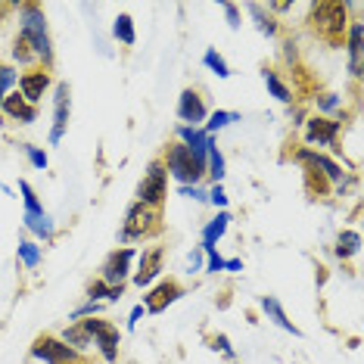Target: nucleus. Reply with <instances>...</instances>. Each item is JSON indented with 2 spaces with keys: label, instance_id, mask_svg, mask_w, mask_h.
Returning a JSON list of instances; mask_svg holds the SVG:
<instances>
[{
  "label": "nucleus",
  "instance_id": "nucleus-1",
  "mask_svg": "<svg viewBox=\"0 0 364 364\" xmlns=\"http://www.w3.org/2000/svg\"><path fill=\"white\" fill-rule=\"evenodd\" d=\"M19 22H22V31L19 35L31 44V50L35 56H44V60H50L53 50H50V35H47V19H44V10L35 4H26L19 13Z\"/></svg>",
  "mask_w": 364,
  "mask_h": 364
},
{
  "label": "nucleus",
  "instance_id": "nucleus-2",
  "mask_svg": "<svg viewBox=\"0 0 364 364\" xmlns=\"http://www.w3.org/2000/svg\"><path fill=\"white\" fill-rule=\"evenodd\" d=\"M165 168L175 175L181 184H196L203 175H205V165L193 159V153L187 150L184 144H175L168 146V153H165Z\"/></svg>",
  "mask_w": 364,
  "mask_h": 364
},
{
  "label": "nucleus",
  "instance_id": "nucleus-3",
  "mask_svg": "<svg viewBox=\"0 0 364 364\" xmlns=\"http://www.w3.org/2000/svg\"><path fill=\"white\" fill-rule=\"evenodd\" d=\"M311 22H314V28H321L336 44V41L343 38V31H346V6L343 4H318V6H311Z\"/></svg>",
  "mask_w": 364,
  "mask_h": 364
},
{
  "label": "nucleus",
  "instance_id": "nucleus-4",
  "mask_svg": "<svg viewBox=\"0 0 364 364\" xmlns=\"http://www.w3.org/2000/svg\"><path fill=\"white\" fill-rule=\"evenodd\" d=\"M156 221H159V209H153V205H144V203H134L128 209V215H125V230H122V237L134 240V237L153 234Z\"/></svg>",
  "mask_w": 364,
  "mask_h": 364
},
{
  "label": "nucleus",
  "instance_id": "nucleus-5",
  "mask_svg": "<svg viewBox=\"0 0 364 364\" xmlns=\"http://www.w3.org/2000/svg\"><path fill=\"white\" fill-rule=\"evenodd\" d=\"M81 324H85L87 333L97 339V346H100L106 361L112 364L115 358H119V327L106 324V321H97V318H87V321H81Z\"/></svg>",
  "mask_w": 364,
  "mask_h": 364
},
{
  "label": "nucleus",
  "instance_id": "nucleus-6",
  "mask_svg": "<svg viewBox=\"0 0 364 364\" xmlns=\"http://www.w3.org/2000/svg\"><path fill=\"white\" fill-rule=\"evenodd\" d=\"M165 175H168V171H165V165L153 162L150 171H146V178H144V184H140V190H137V196H140L137 203L159 209V203L165 200Z\"/></svg>",
  "mask_w": 364,
  "mask_h": 364
},
{
  "label": "nucleus",
  "instance_id": "nucleus-7",
  "mask_svg": "<svg viewBox=\"0 0 364 364\" xmlns=\"http://www.w3.org/2000/svg\"><path fill=\"white\" fill-rule=\"evenodd\" d=\"M31 355L41 358V361H47V364H72V361H75V349H69L63 339H53V336L35 339V346H31Z\"/></svg>",
  "mask_w": 364,
  "mask_h": 364
},
{
  "label": "nucleus",
  "instance_id": "nucleus-8",
  "mask_svg": "<svg viewBox=\"0 0 364 364\" xmlns=\"http://www.w3.org/2000/svg\"><path fill=\"white\" fill-rule=\"evenodd\" d=\"M131 262H134V250H115L103 264V284L106 287H122L131 271Z\"/></svg>",
  "mask_w": 364,
  "mask_h": 364
},
{
  "label": "nucleus",
  "instance_id": "nucleus-9",
  "mask_svg": "<svg viewBox=\"0 0 364 364\" xmlns=\"http://www.w3.org/2000/svg\"><path fill=\"white\" fill-rule=\"evenodd\" d=\"M178 134H181V140H184L187 150L193 153V159L205 165V159H209V150L215 146L212 144V134H205V131H200V128H187V125H181Z\"/></svg>",
  "mask_w": 364,
  "mask_h": 364
},
{
  "label": "nucleus",
  "instance_id": "nucleus-10",
  "mask_svg": "<svg viewBox=\"0 0 364 364\" xmlns=\"http://www.w3.org/2000/svg\"><path fill=\"white\" fill-rule=\"evenodd\" d=\"M69 125V85L56 87V100H53V131H50V144H60Z\"/></svg>",
  "mask_w": 364,
  "mask_h": 364
},
{
  "label": "nucleus",
  "instance_id": "nucleus-11",
  "mask_svg": "<svg viewBox=\"0 0 364 364\" xmlns=\"http://www.w3.org/2000/svg\"><path fill=\"white\" fill-rule=\"evenodd\" d=\"M178 119L187 122V128H196V122L205 119V106H203V97L196 90H184L178 100Z\"/></svg>",
  "mask_w": 364,
  "mask_h": 364
},
{
  "label": "nucleus",
  "instance_id": "nucleus-12",
  "mask_svg": "<svg viewBox=\"0 0 364 364\" xmlns=\"http://www.w3.org/2000/svg\"><path fill=\"white\" fill-rule=\"evenodd\" d=\"M336 134H339V122H330V119H311L309 128H305V140L318 146H330Z\"/></svg>",
  "mask_w": 364,
  "mask_h": 364
},
{
  "label": "nucleus",
  "instance_id": "nucleus-13",
  "mask_svg": "<svg viewBox=\"0 0 364 364\" xmlns=\"http://www.w3.org/2000/svg\"><path fill=\"white\" fill-rule=\"evenodd\" d=\"M181 296V287L175 284V280H162L159 287L153 289L150 296H146V311H153V314H159V311H165L171 302H175Z\"/></svg>",
  "mask_w": 364,
  "mask_h": 364
},
{
  "label": "nucleus",
  "instance_id": "nucleus-14",
  "mask_svg": "<svg viewBox=\"0 0 364 364\" xmlns=\"http://www.w3.org/2000/svg\"><path fill=\"white\" fill-rule=\"evenodd\" d=\"M296 159L305 162L311 171H318L321 168V175L330 178V181H343V168L333 162V159H327V156H321V153H311V150H299L296 153Z\"/></svg>",
  "mask_w": 364,
  "mask_h": 364
},
{
  "label": "nucleus",
  "instance_id": "nucleus-15",
  "mask_svg": "<svg viewBox=\"0 0 364 364\" xmlns=\"http://www.w3.org/2000/svg\"><path fill=\"white\" fill-rule=\"evenodd\" d=\"M19 87H22V100H26L28 106H35L41 97H44V90L50 87V75H47V72H31V75H22Z\"/></svg>",
  "mask_w": 364,
  "mask_h": 364
},
{
  "label": "nucleus",
  "instance_id": "nucleus-16",
  "mask_svg": "<svg viewBox=\"0 0 364 364\" xmlns=\"http://www.w3.org/2000/svg\"><path fill=\"white\" fill-rule=\"evenodd\" d=\"M159 271H162V250L144 252V255H140V271L134 274V284H137V287L153 284V280L159 277Z\"/></svg>",
  "mask_w": 364,
  "mask_h": 364
},
{
  "label": "nucleus",
  "instance_id": "nucleus-17",
  "mask_svg": "<svg viewBox=\"0 0 364 364\" xmlns=\"http://www.w3.org/2000/svg\"><path fill=\"white\" fill-rule=\"evenodd\" d=\"M4 112H6V115H13V119H16V122H22V125H31V122L38 119V109H35V106H28L19 94L4 97Z\"/></svg>",
  "mask_w": 364,
  "mask_h": 364
},
{
  "label": "nucleus",
  "instance_id": "nucleus-18",
  "mask_svg": "<svg viewBox=\"0 0 364 364\" xmlns=\"http://www.w3.org/2000/svg\"><path fill=\"white\" fill-rule=\"evenodd\" d=\"M361 35H364V28H361V22H355L352 31H349V72L355 78L361 75V69H364V44H361Z\"/></svg>",
  "mask_w": 364,
  "mask_h": 364
},
{
  "label": "nucleus",
  "instance_id": "nucleus-19",
  "mask_svg": "<svg viewBox=\"0 0 364 364\" xmlns=\"http://www.w3.org/2000/svg\"><path fill=\"white\" fill-rule=\"evenodd\" d=\"M262 311H264V314H271V321H274V324H277V327H284V330H289V333H299V330H296V327H293V321H289V318H287V311H284V309H280V302L274 299V296H264V299H262Z\"/></svg>",
  "mask_w": 364,
  "mask_h": 364
},
{
  "label": "nucleus",
  "instance_id": "nucleus-20",
  "mask_svg": "<svg viewBox=\"0 0 364 364\" xmlns=\"http://www.w3.org/2000/svg\"><path fill=\"white\" fill-rule=\"evenodd\" d=\"M228 225H230V215H228V212H218V218L205 225V230H203V243H205V246H215V240L225 237Z\"/></svg>",
  "mask_w": 364,
  "mask_h": 364
},
{
  "label": "nucleus",
  "instance_id": "nucleus-21",
  "mask_svg": "<svg viewBox=\"0 0 364 364\" xmlns=\"http://www.w3.org/2000/svg\"><path fill=\"white\" fill-rule=\"evenodd\" d=\"M358 250H361V237L355 234V230L339 234V240H336V255H339V259H352Z\"/></svg>",
  "mask_w": 364,
  "mask_h": 364
},
{
  "label": "nucleus",
  "instance_id": "nucleus-22",
  "mask_svg": "<svg viewBox=\"0 0 364 364\" xmlns=\"http://www.w3.org/2000/svg\"><path fill=\"white\" fill-rule=\"evenodd\" d=\"M26 228L35 230L38 237H47V240L53 237V221H50V215H47V212H41V215H26Z\"/></svg>",
  "mask_w": 364,
  "mask_h": 364
},
{
  "label": "nucleus",
  "instance_id": "nucleus-23",
  "mask_svg": "<svg viewBox=\"0 0 364 364\" xmlns=\"http://www.w3.org/2000/svg\"><path fill=\"white\" fill-rule=\"evenodd\" d=\"M262 78H264V85H268V90H271V94H274V97H277V100H280V103H289V100H293V97H289V87H287V85H284V81H280V78H277V72L264 69V72H262Z\"/></svg>",
  "mask_w": 364,
  "mask_h": 364
},
{
  "label": "nucleus",
  "instance_id": "nucleus-24",
  "mask_svg": "<svg viewBox=\"0 0 364 364\" xmlns=\"http://www.w3.org/2000/svg\"><path fill=\"white\" fill-rule=\"evenodd\" d=\"M63 343L69 346V349H72V346H78V349H87V346H90V333L85 330V324H81V321H78V324H72L69 330H65Z\"/></svg>",
  "mask_w": 364,
  "mask_h": 364
},
{
  "label": "nucleus",
  "instance_id": "nucleus-25",
  "mask_svg": "<svg viewBox=\"0 0 364 364\" xmlns=\"http://www.w3.org/2000/svg\"><path fill=\"white\" fill-rule=\"evenodd\" d=\"M112 35L122 41V44H134L137 35H134V22H131V16L122 13L119 19H115V26H112Z\"/></svg>",
  "mask_w": 364,
  "mask_h": 364
},
{
  "label": "nucleus",
  "instance_id": "nucleus-26",
  "mask_svg": "<svg viewBox=\"0 0 364 364\" xmlns=\"http://www.w3.org/2000/svg\"><path fill=\"white\" fill-rule=\"evenodd\" d=\"M250 13L255 16V26H259L262 35H268V38H274L277 35V22L271 19V16H264V10L259 4H250Z\"/></svg>",
  "mask_w": 364,
  "mask_h": 364
},
{
  "label": "nucleus",
  "instance_id": "nucleus-27",
  "mask_svg": "<svg viewBox=\"0 0 364 364\" xmlns=\"http://www.w3.org/2000/svg\"><path fill=\"white\" fill-rule=\"evenodd\" d=\"M205 168H209V175H212V181L215 184H221V178H225V156H221L218 150H209V159H205Z\"/></svg>",
  "mask_w": 364,
  "mask_h": 364
},
{
  "label": "nucleus",
  "instance_id": "nucleus-28",
  "mask_svg": "<svg viewBox=\"0 0 364 364\" xmlns=\"http://www.w3.org/2000/svg\"><path fill=\"white\" fill-rule=\"evenodd\" d=\"M240 115L237 112H225V109H218V112H212V119H209V125H205V134H215V131H221V128H228L230 122H237Z\"/></svg>",
  "mask_w": 364,
  "mask_h": 364
},
{
  "label": "nucleus",
  "instance_id": "nucleus-29",
  "mask_svg": "<svg viewBox=\"0 0 364 364\" xmlns=\"http://www.w3.org/2000/svg\"><path fill=\"white\" fill-rule=\"evenodd\" d=\"M122 289L125 287H106L103 280H97V284H90V302L94 299H119Z\"/></svg>",
  "mask_w": 364,
  "mask_h": 364
},
{
  "label": "nucleus",
  "instance_id": "nucleus-30",
  "mask_svg": "<svg viewBox=\"0 0 364 364\" xmlns=\"http://www.w3.org/2000/svg\"><path fill=\"white\" fill-rule=\"evenodd\" d=\"M203 63H205V65H209V69H212V72H215V75H218V78H228V75H230L228 63H225V60H221V53H218V50H205V56H203Z\"/></svg>",
  "mask_w": 364,
  "mask_h": 364
},
{
  "label": "nucleus",
  "instance_id": "nucleus-31",
  "mask_svg": "<svg viewBox=\"0 0 364 364\" xmlns=\"http://www.w3.org/2000/svg\"><path fill=\"white\" fill-rule=\"evenodd\" d=\"M19 190H22V196H26V215H41L44 212V205L38 203V193L31 190L28 181H19Z\"/></svg>",
  "mask_w": 364,
  "mask_h": 364
},
{
  "label": "nucleus",
  "instance_id": "nucleus-32",
  "mask_svg": "<svg viewBox=\"0 0 364 364\" xmlns=\"http://www.w3.org/2000/svg\"><path fill=\"white\" fill-rule=\"evenodd\" d=\"M19 259H22L26 268H35V264L41 262V250L31 243V240H22V243H19Z\"/></svg>",
  "mask_w": 364,
  "mask_h": 364
},
{
  "label": "nucleus",
  "instance_id": "nucleus-33",
  "mask_svg": "<svg viewBox=\"0 0 364 364\" xmlns=\"http://www.w3.org/2000/svg\"><path fill=\"white\" fill-rule=\"evenodd\" d=\"M16 85V72L10 69V65H0V103H4L6 90H10Z\"/></svg>",
  "mask_w": 364,
  "mask_h": 364
},
{
  "label": "nucleus",
  "instance_id": "nucleus-34",
  "mask_svg": "<svg viewBox=\"0 0 364 364\" xmlns=\"http://www.w3.org/2000/svg\"><path fill=\"white\" fill-rule=\"evenodd\" d=\"M13 56H16V60H19V63H28L31 60V56H35V50H31V44H28V41L26 38H16V47H13Z\"/></svg>",
  "mask_w": 364,
  "mask_h": 364
},
{
  "label": "nucleus",
  "instance_id": "nucleus-35",
  "mask_svg": "<svg viewBox=\"0 0 364 364\" xmlns=\"http://www.w3.org/2000/svg\"><path fill=\"white\" fill-rule=\"evenodd\" d=\"M203 252L209 255V271H225V259L215 252V246H205V243H203Z\"/></svg>",
  "mask_w": 364,
  "mask_h": 364
},
{
  "label": "nucleus",
  "instance_id": "nucleus-36",
  "mask_svg": "<svg viewBox=\"0 0 364 364\" xmlns=\"http://www.w3.org/2000/svg\"><path fill=\"white\" fill-rule=\"evenodd\" d=\"M26 153H28V159L35 168H47V153H41L38 146H26Z\"/></svg>",
  "mask_w": 364,
  "mask_h": 364
},
{
  "label": "nucleus",
  "instance_id": "nucleus-37",
  "mask_svg": "<svg viewBox=\"0 0 364 364\" xmlns=\"http://www.w3.org/2000/svg\"><path fill=\"white\" fill-rule=\"evenodd\" d=\"M205 200H212L215 205H221V209L228 205V196H225V190H221V184H215V187L209 190V193H205Z\"/></svg>",
  "mask_w": 364,
  "mask_h": 364
},
{
  "label": "nucleus",
  "instance_id": "nucleus-38",
  "mask_svg": "<svg viewBox=\"0 0 364 364\" xmlns=\"http://www.w3.org/2000/svg\"><path fill=\"white\" fill-rule=\"evenodd\" d=\"M336 106H339V97H336V94L318 97V109H336Z\"/></svg>",
  "mask_w": 364,
  "mask_h": 364
},
{
  "label": "nucleus",
  "instance_id": "nucleus-39",
  "mask_svg": "<svg viewBox=\"0 0 364 364\" xmlns=\"http://www.w3.org/2000/svg\"><path fill=\"white\" fill-rule=\"evenodd\" d=\"M225 16H228L230 28H240V10H237L234 4H225Z\"/></svg>",
  "mask_w": 364,
  "mask_h": 364
},
{
  "label": "nucleus",
  "instance_id": "nucleus-40",
  "mask_svg": "<svg viewBox=\"0 0 364 364\" xmlns=\"http://www.w3.org/2000/svg\"><path fill=\"white\" fill-rule=\"evenodd\" d=\"M181 193H184V196H193V200H205V190L203 187H181Z\"/></svg>",
  "mask_w": 364,
  "mask_h": 364
},
{
  "label": "nucleus",
  "instance_id": "nucleus-41",
  "mask_svg": "<svg viewBox=\"0 0 364 364\" xmlns=\"http://www.w3.org/2000/svg\"><path fill=\"white\" fill-rule=\"evenodd\" d=\"M215 349H221L230 358V355H234V349H230V343H228V336H215Z\"/></svg>",
  "mask_w": 364,
  "mask_h": 364
},
{
  "label": "nucleus",
  "instance_id": "nucleus-42",
  "mask_svg": "<svg viewBox=\"0 0 364 364\" xmlns=\"http://www.w3.org/2000/svg\"><path fill=\"white\" fill-rule=\"evenodd\" d=\"M97 311H100V305H97V302H87V305H81V309L75 311V318H85V314H97Z\"/></svg>",
  "mask_w": 364,
  "mask_h": 364
},
{
  "label": "nucleus",
  "instance_id": "nucleus-43",
  "mask_svg": "<svg viewBox=\"0 0 364 364\" xmlns=\"http://www.w3.org/2000/svg\"><path fill=\"white\" fill-rule=\"evenodd\" d=\"M140 314H144V305H137V309H131V321H128V324H131V327H134V324H137V321H140Z\"/></svg>",
  "mask_w": 364,
  "mask_h": 364
},
{
  "label": "nucleus",
  "instance_id": "nucleus-44",
  "mask_svg": "<svg viewBox=\"0 0 364 364\" xmlns=\"http://www.w3.org/2000/svg\"><path fill=\"white\" fill-rule=\"evenodd\" d=\"M225 268H228V271H240V268H243V262H240V259H230V262H225Z\"/></svg>",
  "mask_w": 364,
  "mask_h": 364
}]
</instances>
